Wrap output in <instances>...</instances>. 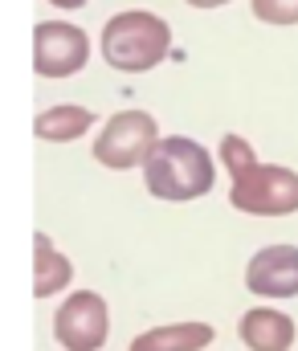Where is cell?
Returning a JSON list of instances; mask_svg holds the SVG:
<instances>
[{
    "label": "cell",
    "instance_id": "obj_4",
    "mask_svg": "<svg viewBox=\"0 0 298 351\" xmlns=\"http://www.w3.org/2000/svg\"><path fill=\"white\" fill-rule=\"evenodd\" d=\"M229 204L249 217H290L298 213V172L278 164H253L233 180Z\"/></svg>",
    "mask_w": 298,
    "mask_h": 351
},
{
    "label": "cell",
    "instance_id": "obj_13",
    "mask_svg": "<svg viewBox=\"0 0 298 351\" xmlns=\"http://www.w3.org/2000/svg\"><path fill=\"white\" fill-rule=\"evenodd\" d=\"M249 8L266 25H298V0H249Z\"/></svg>",
    "mask_w": 298,
    "mask_h": 351
},
{
    "label": "cell",
    "instance_id": "obj_14",
    "mask_svg": "<svg viewBox=\"0 0 298 351\" xmlns=\"http://www.w3.org/2000/svg\"><path fill=\"white\" fill-rule=\"evenodd\" d=\"M184 4H193V8H221V4H229V0H184Z\"/></svg>",
    "mask_w": 298,
    "mask_h": 351
},
{
    "label": "cell",
    "instance_id": "obj_7",
    "mask_svg": "<svg viewBox=\"0 0 298 351\" xmlns=\"http://www.w3.org/2000/svg\"><path fill=\"white\" fill-rule=\"evenodd\" d=\"M245 286L258 298H295L298 294V245H266L245 265Z\"/></svg>",
    "mask_w": 298,
    "mask_h": 351
},
{
    "label": "cell",
    "instance_id": "obj_15",
    "mask_svg": "<svg viewBox=\"0 0 298 351\" xmlns=\"http://www.w3.org/2000/svg\"><path fill=\"white\" fill-rule=\"evenodd\" d=\"M49 4H58V8H86V0H49Z\"/></svg>",
    "mask_w": 298,
    "mask_h": 351
},
{
    "label": "cell",
    "instance_id": "obj_8",
    "mask_svg": "<svg viewBox=\"0 0 298 351\" xmlns=\"http://www.w3.org/2000/svg\"><path fill=\"white\" fill-rule=\"evenodd\" d=\"M237 335L249 351H290L295 348V319L274 306H258V311L241 315Z\"/></svg>",
    "mask_w": 298,
    "mask_h": 351
},
{
    "label": "cell",
    "instance_id": "obj_6",
    "mask_svg": "<svg viewBox=\"0 0 298 351\" xmlns=\"http://www.w3.org/2000/svg\"><path fill=\"white\" fill-rule=\"evenodd\" d=\"M110 331L106 302L95 290H74L53 315V339L66 351H99Z\"/></svg>",
    "mask_w": 298,
    "mask_h": 351
},
{
    "label": "cell",
    "instance_id": "obj_11",
    "mask_svg": "<svg viewBox=\"0 0 298 351\" xmlns=\"http://www.w3.org/2000/svg\"><path fill=\"white\" fill-rule=\"evenodd\" d=\"M212 339L216 331L208 323H168L131 339V351H204Z\"/></svg>",
    "mask_w": 298,
    "mask_h": 351
},
{
    "label": "cell",
    "instance_id": "obj_12",
    "mask_svg": "<svg viewBox=\"0 0 298 351\" xmlns=\"http://www.w3.org/2000/svg\"><path fill=\"white\" fill-rule=\"evenodd\" d=\"M221 164H225V172L237 180L241 172H249V168L262 164V160H258V152H253L249 139H241V135H225V139H221Z\"/></svg>",
    "mask_w": 298,
    "mask_h": 351
},
{
    "label": "cell",
    "instance_id": "obj_5",
    "mask_svg": "<svg viewBox=\"0 0 298 351\" xmlns=\"http://www.w3.org/2000/svg\"><path fill=\"white\" fill-rule=\"evenodd\" d=\"M90 62V37L70 21H41L33 29V70L41 78H74Z\"/></svg>",
    "mask_w": 298,
    "mask_h": 351
},
{
    "label": "cell",
    "instance_id": "obj_9",
    "mask_svg": "<svg viewBox=\"0 0 298 351\" xmlns=\"http://www.w3.org/2000/svg\"><path fill=\"white\" fill-rule=\"evenodd\" d=\"M95 127V110L90 106H74V102H62V106H49L33 119V135L41 143H74L82 139L86 131Z\"/></svg>",
    "mask_w": 298,
    "mask_h": 351
},
{
    "label": "cell",
    "instance_id": "obj_1",
    "mask_svg": "<svg viewBox=\"0 0 298 351\" xmlns=\"http://www.w3.org/2000/svg\"><path fill=\"white\" fill-rule=\"evenodd\" d=\"M143 184L156 200H200L216 184V164L197 139L164 135L143 164Z\"/></svg>",
    "mask_w": 298,
    "mask_h": 351
},
{
    "label": "cell",
    "instance_id": "obj_2",
    "mask_svg": "<svg viewBox=\"0 0 298 351\" xmlns=\"http://www.w3.org/2000/svg\"><path fill=\"white\" fill-rule=\"evenodd\" d=\"M102 62L119 74H147L172 53V25L147 8L114 12L102 25Z\"/></svg>",
    "mask_w": 298,
    "mask_h": 351
},
{
    "label": "cell",
    "instance_id": "obj_3",
    "mask_svg": "<svg viewBox=\"0 0 298 351\" xmlns=\"http://www.w3.org/2000/svg\"><path fill=\"white\" fill-rule=\"evenodd\" d=\"M156 143H160V123L147 110H114L95 139V160L110 172L143 168Z\"/></svg>",
    "mask_w": 298,
    "mask_h": 351
},
{
    "label": "cell",
    "instance_id": "obj_10",
    "mask_svg": "<svg viewBox=\"0 0 298 351\" xmlns=\"http://www.w3.org/2000/svg\"><path fill=\"white\" fill-rule=\"evenodd\" d=\"M70 282H74L70 258H66L45 233H37V237H33V294H37V298H53V294L66 290Z\"/></svg>",
    "mask_w": 298,
    "mask_h": 351
}]
</instances>
